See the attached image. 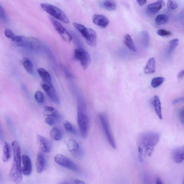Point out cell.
Listing matches in <instances>:
<instances>
[{
  "label": "cell",
  "instance_id": "f6af8a7d",
  "mask_svg": "<svg viewBox=\"0 0 184 184\" xmlns=\"http://www.w3.org/2000/svg\"><path fill=\"white\" fill-rule=\"evenodd\" d=\"M184 70L181 71L178 75V78L179 79H182L184 77Z\"/></svg>",
  "mask_w": 184,
  "mask_h": 184
},
{
  "label": "cell",
  "instance_id": "b9f144b4",
  "mask_svg": "<svg viewBox=\"0 0 184 184\" xmlns=\"http://www.w3.org/2000/svg\"><path fill=\"white\" fill-rule=\"evenodd\" d=\"M137 4L140 6H143L145 5L147 1V0H136Z\"/></svg>",
  "mask_w": 184,
  "mask_h": 184
},
{
  "label": "cell",
  "instance_id": "bcb514c9",
  "mask_svg": "<svg viewBox=\"0 0 184 184\" xmlns=\"http://www.w3.org/2000/svg\"><path fill=\"white\" fill-rule=\"evenodd\" d=\"M156 184H163V182L161 178L159 177H157L156 179Z\"/></svg>",
  "mask_w": 184,
  "mask_h": 184
},
{
  "label": "cell",
  "instance_id": "f35d334b",
  "mask_svg": "<svg viewBox=\"0 0 184 184\" xmlns=\"http://www.w3.org/2000/svg\"><path fill=\"white\" fill-rule=\"evenodd\" d=\"M4 33H5L6 37L8 38L11 39L15 36L12 31L9 29L6 30Z\"/></svg>",
  "mask_w": 184,
  "mask_h": 184
},
{
  "label": "cell",
  "instance_id": "ac0fdd59",
  "mask_svg": "<svg viewBox=\"0 0 184 184\" xmlns=\"http://www.w3.org/2000/svg\"><path fill=\"white\" fill-rule=\"evenodd\" d=\"M165 2L163 0H158L156 2L149 4L147 10L151 14H155L159 11L165 6Z\"/></svg>",
  "mask_w": 184,
  "mask_h": 184
},
{
  "label": "cell",
  "instance_id": "d4e9b609",
  "mask_svg": "<svg viewBox=\"0 0 184 184\" xmlns=\"http://www.w3.org/2000/svg\"><path fill=\"white\" fill-rule=\"evenodd\" d=\"M103 8L109 11H113L116 10L117 6L113 0H105L101 3Z\"/></svg>",
  "mask_w": 184,
  "mask_h": 184
},
{
  "label": "cell",
  "instance_id": "8fae6325",
  "mask_svg": "<svg viewBox=\"0 0 184 184\" xmlns=\"http://www.w3.org/2000/svg\"><path fill=\"white\" fill-rule=\"evenodd\" d=\"M37 141L39 147L42 152L49 153L52 148V142L48 139L40 135L37 136Z\"/></svg>",
  "mask_w": 184,
  "mask_h": 184
},
{
  "label": "cell",
  "instance_id": "7dc6e473",
  "mask_svg": "<svg viewBox=\"0 0 184 184\" xmlns=\"http://www.w3.org/2000/svg\"><path fill=\"white\" fill-rule=\"evenodd\" d=\"M1 173H0V181H1Z\"/></svg>",
  "mask_w": 184,
  "mask_h": 184
},
{
  "label": "cell",
  "instance_id": "8992f818",
  "mask_svg": "<svg viewBox=\"0 0 184 184\" xmlns=\"http://www.w3.org/2000/svg\"><path fill=\"white\" fill-rule=\"evenodd\" d=\"M57 164L65 168L74 172H79L80 168L77 164L70 158L61 154H57L54 157Z\"/></svg>",
  "mask_w": 184,
  "mask_h": 184
},
{
  "label": "cell",
  "instance_id": "4316f807",
  "mask_svg": "<svg viewBox=\"0 0 184 184\" xmlns=\"http://www.w3.org/2000/svg\"><path fill=\"white\" fill-rule=\"evenodd\" d=\"M124 42L125 45L130 50L134 52L136 51V46L134 41L129 34H126L124 36Z\"/></svg>",
  "mask_w": 184,
  "mask_h": 184
},
{
  "label": "cell",
  "instance_id": "6da1fadb",
  "mask_svg": "<svg viewBox=\"0 0 184 184\" xmlns=\"http://www.w3.org/2000/svg\"><path fill=\"white\" fill-rule=\"evenodd\" d=\"M160 134L155 132H147L141 133L137 140L139 161L142 162L146 157L153 153L155 146L160 139Z\"/></svg>",
  "mask_w": 184,
  "mask_h": 184
},
{
  "label": "cell",
  "instance_id": "ffe728a7",
  "mask_svg": "<svg viewBox=\"0 0 184 184\" xmlns=\"http://www.w3.org/2000/svg\"><path fill=\"white\" fill-rule=\"evenodd\" d=\"M156 69V63L154 58H152L148 61L145 67L144 72L145 74H150L155 72Z\"/></svg>",
  "mask_w": 184,
  "mask_h": 184
},
{
  "label": "cell",
  "instance_id": "d6986e66",
  "mask_svg": "<svg viewBox=\"0 0 184 184\" xmlns=\"http://www.w3.org/2000/svg\"><path fill=\"white\" fill-rule=\"evenodd\" d=\"M152 105L154 108L157 116L159 119L162 120L163 116L161 110V103L159 98L157 95H155L152 101Z\"/></svg>",
  "mask_w": 184,
  "mask_h": 184
},
{
  "label": "cell",
  "instance_id": "3957f363",
  "mask_svg": "<svg viewBox=\"0 0 184 184\" xmlns=\"http://www.w3.org/2000/svg\"><path fill=\"white\" fill-rule=\"evenodd\" d=\"M78 125L81 135L83 139L87 136L89 119L87 112L86 104L83 100L79 99L77 104Z\"/></svg>",
  "mask_w": 184,
  "mask_h": 184
},
{
  "label": "cell",
  "instance_id": "ee69618b",
  "mask_svg": "<svg viewBox=\"0 0 184 184\" xmlns=\"http://www.w3.org/2000/svg\"><path fill=\"white\" fill-rule=\"evenodd\" d=\"M4 139V136L2 128L0 125V140L3 141Z\"/></svg>",
  "mask_w": 184,
  "mask_h": 184
},
{
  "label": "cell",
  "instance_id": "e575fe53",
  "mask_svg": "<svg viewBox=\"0 0 184 184\" xmlns=\"http://www.w3.org/2000/svg\"><path fill=\"white\" fill-rule=\"evenodd\" d=\"M167 6V8L170 10H174L178 8V5L177 3L174 0H168Z\"/></svg>",
  "mask_w": 184,
  "mask_h": 184
},
{
  "label": "cell",
  "instance_id": "60d3db41",
  "mask_svg": "<svg viewBox=\"0 0 184 184\" xmlns=\"http://www.w3.org/2000/svg\"><path fill=\"white\" fill-rule=\"evenodd\" d=\"M0 17L2 19L6 18V13L5 10L0 5Z\"/></svg>",
  "mask_w": 184,
  "mask_h": 184
},
{
  "label": "cell",
  "instance_id": "e0dca14e",
  "mask_svg": "<svg viewBox=\"0 0 184 184\" xmlns=\"http://www.w3.org/2000/svg\"><path fill=\"white\" fill-rule=\"evenodd\" d=\"M46 165V161L44 155L42 153H39L36 162V167L37 173H41L43 172L45 170Z\"/></svg>",
  "mask_w": 184,
  "mask_h": 184
},
{
  "label": "cell",
  "instance_id": "7402d4cb",
  "mask_svg": "<svg viewBox=\"0 0 184 184\" xmlns=\"http://www.w3.org/2000/svg\"><path fill=\"white\" fill-rule=\"evenodd\" d=\"M50 136L53 140L59 141L61 140L63 137V133L59 128L54 127L51 130L50 132Z\"/></svg>",
  "mask_w": 184,
  "mask_h": 184
},
{
  "label": "cell",
  "instance_id": "d590c367",
  "mask_svg": "<svg viewBox=\"0 0 184 184\" xmlns=\"http://www.w3.org/2000/svg\"><path fill=\"white\" fill-rule=\"evenodd\" d=\"M157 34L160 36L162 37H169L172 35V32L170 31L163 29L158 30L157 31Z\"/></svg>",
  "mask_w": 184,
  "mask_h": 184
},
{
  "label": "cell",
  "instance_id": "603a6c76",
  "mask_svg": "<svg viewBox=\"0 0 184 184\" xmlns=\"http://www.w3.org/2000/svg\"><path fill=\"white\" fill-rule=\"evenodd\" d=\"M22 64L25 71L28 74H33V64L30 60L27 58H24L22 61Z\"/></svg>",
  "mask_w": 184,
  "mask_h": 184
},
{
  "label": "cell",
  "instance_id": "44dd1931",
  "mask_svg": "<svg viewBox=\"0 0 184 184\" xmlns=\"http://www.w3.org/2000/svg\"><path fill=\"white\" fill-rule=\"evenodd\" d=\"M43 113L45 116H51L57 119L59 116V112L57 110L51 106H45L43 109Z\"/></svg>",
  "mask_w": 184,
  "mask_h": 184
},
{
  "label": "cell",
  "instance_id": "836d02e7",
  "mask_svg": "<svg viewBox=\"0 0 184 184\" xmlns=\"http://www.w3.org/2000/svg\"><path fill=\"white\" fill-rule=\"evenodd\" d=\"M61 184H85V183L83 181L76 179H67L61 182Z\"/></svg>",
  "mask_w": 184,
  "mask_h": 184
},
{
  "label": "cell",
  "instance_id": "4fadbf2b",
  "mask_svg": "<svg viewBox=\"0 0 184 184\" xmlns=\"http://www.w3.org/2000/svg\"><path fill=\"white\" fill-rule=\"evenodd\" d=\"M21 160L23 164L22 167V172L25 176H29L32 171V163L30 157L27 155H24L21 157Z\"/></svg>",
  "mask_w": 184,
  "mask_h": 184
},
{
  "label": "cell",
  "instance_id": "2e32d148",
  "mask_svg": "<svg viewBox=\"0 0 184 184\" xmlns=\"http://www.w3.org/2000/svg\"><path fill=\"white\" fill-rule=\"evenodd\" d=\"M92 21L95 25L103 28L107 27L110 23L109 19L102 14H94L92 17Z\"/></svg>",
  "mask_w": 184,
  "mask_h": 184
},
{
  "label": "cell",
  "instance_id": "74e56055",
  "mask_svg": "<svg viewBox=\"0 0 184 184\" xmlns=\"http://www.w3.org/2000/svg\"><path fill=\"white\" fill-rule=\"evenodd\" d=\"M57 119L56 118L51 117V116H48L45 119V121L48 125L50 126H53L55 125Z\"/></svg>",
  "mask_w": 184,
  "mask_h": 184
},
{
  "label": "cell",
  "instance_id": "9c48e42d",
  "mask_svg": "<svg viewBox=\"0 0 184 184\" xmlns=\"http://www.w3.org/2000/svg\"><path fill=\"white\" fill-rule=\"evenodd\" d=\"M49 18L55 30L61 36L63 40L66 42H70L73 38L71 34L56 19L51 16H49Z\"/></svg>",
  "mask_w": 184,
  "mask_h": 184
},
{
  "label": "cell",
  "instance_id": "7c38bea8",
  "mask_svg": "<svg viewBox=\"0 0 184 184\" xmlns=\"http://www.w3.org/2000/svg\"><path fill=\"white\" fill-rule=\"evenodd\" d=\"M67 147L69 152L74 156H79L83 153L80 145L74 139H70L68 140L67 143Z\"/></svg>",
  "mask_w": 184,
  "mask_h": 184
},
{
  "label": "cell",
  "instance_id": "277c9868",
  "mask_svg": "<svg viewBox=\"0 0 184 184\" xmlns=\"http://www.w3.org/2000/svg\"><path fill=\"white\" fill-rule=\"evenodd\" d=\"M41 7L45 11L51 16V17L58 19L63 23L66 24L69 23V19L65 13L58 7L52 4L47 3H42L41 4Z\"/></svg>",
  "mask_w": 184,
  "mask_h": 184
},
{
  "label": "cell",
  "instance_id": "f1b7e54d",
  "mask_svg": "<svg viewBox=\"0 0 184 184\" xmlns=\"http://www.w3.org/2000/svg\"><path fill=\"white\" fill-rule=\"evenodd\" d=\"M169 21L168 16L165 14H160L157 16L155 19V22L156 24L161 25L165 24L167 23Z\"/></svg>",
  "mask_w": 184,
  "mask_h": 184
},
{
  "label": "cell",
  "instance_id": "30bf717a",
  "mask_svg": "<svg viewBox=\"0 0 184 184\" xmlns=\"http://www.w3.org/2000/svg\"><path fill=\"white\" fill-rule=\"evenodd\" d=\"M80 33L85 39L87 43L90 46L95 47L96 45L97 35L93 29L85 27Z\"/></svg>",
  "mask_w": 184,
  "mask_h": 184
},
{
  "label": "cell",
  "instance_id": "484cf974",
  "mask_svg": "<svg viewBox=\"0 0 184 184\" xmlns=\"http://www.w3.org/2000/svg\"><path fill=\"white\" fill-rule=\"evenodd\" d=\"M37 71L39 75L42 79L43 81L52 83V79L50 75L45 70L44 68H39L37 69Z\"/></svg>",
  "mask_w": 184,
  "mask_h": 184
},
{
  "label": "cell",
  "instance_id": "52a82bcc",
  "mask_svg": "<svg viewBox=\"0 0 184 184\" xmlns=\"http://www.w3.org/2000/svg\"><path fill=\"white\" fill-rule=\"evenodd\" d=\"M74 59L80 61L81 66L84 70L86 69L91 63L90 55L86 50L81 48L74 49Z\"/></svg>",
  "mask_w": 184,
  "mask_h": 184
},
{
  "label": "cell",
  "instance_id": "ba28073f",
  "mask_svg": "<svg viewBox=\"0 0 184 184\" xmlns=\"http://www.w3.org/2000/svg\"><path fill=\"white\" fill-rule=\"evenodd\" d=\"M41 86L46 95L53 103L57 104L60 103L59 95L51 82L42 81Z\"/></svg>",
  "mask_w": 184,
  "mask_h": 184
},
{
  "label": "cell",
  "instance_id": "7bdbcfd3",
  "mask_svg": "<svg viewBox=\"0 0 184 184\" xmlns=\"http://www.w3.org/2000/svg\"><path fill=\"white\" fill-rule=\"evenodd\" d=\"M184 101L183 98H179L176 99L173 101V104H177V103L183 101Z\"/></svg>",
  "mask_w": 184,
  "mask_h": 184
},
{
  "label": "cell",
  "instance_id": "1f68e13d",
  "mask_svg": "<svg viewBox=\"0 0 184 184\" xmlns=\"http://www.w3.org/2000/svg\"><path fill=\"white\" fill-rule=\"evenodd\" d=\"M64 127L65 129L68 132L71 133L73 134H77V130L73 126L72 124L68 121H66L64 123Z\"/></svg>",
  "mask_w": 184,
  "mask_h": 184
},
{
  "label": "cell",
  "instance_id": "7a4b0ae2",
  "mask_svg": "<svg viewBox=\"0 0 184 184\" xmlns=\"http://www.w3.org/2000/svg\"><path fill=\"white\" fill-rule=\"evenodd\" d=\"M12 147L13 152V160L9 176L10 180L15 183L19 184L22 180L21 158L20 145L17 141H14L12 142Z\"/></svg>",
  "mask_w": 184,
  "mask_h": 184
},
{
  "label": "cell",
  "instance_id": "cb8c5ba5",
  "mask_svg": "<svg viewBox=\"0 0 184 184\" xmlns=\"http://www.w3.org/2000/svg\"><path fill=\"white\" fill-rule=\"evenodd\" d=\"M11 156V152L9 145L7 142L4 143L3 149V155L2 160L4 162H7Z\"/></svg>",
  "mask_w": 184,
  "mask_h": 184
},
{
  "label": "cell",
  "instance_id": "f546056e",
  "mask_svg": "<svg viewBox=\"0 0 184 184\" xmlns=\"http://www.w3.org/2000/svg\"><path fill=\"white\" fill-rule=\"evenodd\" d=\"M179 40L177 39H175L171 40L170 42L168 50H167V54L169 55L172 54L174 51L175 49L178 44Z\"/></svg>",
  "mask_w": 184,
  "mask_h": 184
},
{
  "label": "cell",
  "instance_id": "4dcf8cb0",
  "mask_svg": "<svg viewBox=\"0 0 184 184\" xmlns=\"http://www.w3.org/2000/svg\"><path fill=\"white\" fill-rule=\"evenodd\" d=\"M165 81V79L163 77H157L152 79L151 82V85L152 88H156L162 84Z\"/></svg>",
  "mask_w": 184,
  "mask_h": 184
},
{
  "label": "cell",
  "instance_id": "5b68a950",
  "mask_svg": "<svg viewBox=\"0 0 184 184\" xmlns=\"http://www.w3.org/2000/svg\"><path fill=\"white\" fill-rule=\"evenodd\" d=\"M98 117L102 125L108 141L112 147L116 149V143L111 131L107 116L104 114L100 113L98 115Z\"/></svg>",
  "mask_w": 184,
  "mask_h": 184
},
{
  "label": "cell",
  "instance_id": "ab89813d",
  "mask_svg": "<svg viewBox=\"0 0 184 184\" xmlns=\"http://www.w3.org/2000/svg\"><path fill=\"white\" fill-rule=\"evenodd\" d=\"M178 115L179 119V120H180L181 123L183 125H184V109H181V110H179Z\"/></svg>",
  "mask_w": 184,
  "mask_h": 184
},
{
  "label": "cell",
  "instance_id": "d6a6232c",
  "mask_svg": "<svg viewBox=\"0 0 184 184\" xmlns=\"http://www.w3.org/2000/svg\"><path fill=\"white\" fill-rule=\"evenodd\" d=\"M34 98L39 104H43L45 102V97L44 94L39 91H37L35 92Z\"/></svg>",
  "mask_w": 184,
  "mask_h": 184
},
{
  "label": "cell",
  "instance_id": "83f0119b",
  "mask_svg": "<svg viewBox=\"0 0 184 184\" xmlns=\"http://www.w3.org/2000/svg\"><path fill=\"white\" fill-rule=\"evenodd\" d=\"M141 40L143 47L147 48L149 47L150 41L149 35L147 31H142L141 33Z\"/></svg>",
  "mask_w": 184,
  "mask_h": 184
},
{
  "label": "cell",
  "instance_id": "5bb4252c",
  "mask_svg": "<svg viewBox=\"0 0 184 184\" xmlns=\"http://www.w3.org/2000/svg\"><path fill=\"white\" fill-rule=\"evenodd\" d=\"M42 45L41 41L34 37H28L26 38V46L30 50L37 51L40 50Z\"/></svg>",
  "mask_w": 184,
  "mask_h": 184
},
{
  "label": "cell",
  "instance_id": "9a60e30c",
  "mask_svg": "<svg viewBox=\"0 0 184 184\" xmlns=\"http://www.w3.org/2000/svg\"><path fill=\"white\" fill-rule=\"evenodd\" d=\"M172 158L175 163L180 164L183 162L184 159V147L176 148L172 152Z\"/></svg>",
  "mask_w": 184,
  "mask_h": 184
},
{
  "label": "cell",
  "instance_id": "8d00e7d4",
  "mask_svg": "<svg viewBox=\"0 0 184 184\" xmlns=\"http://www.w3.org/2000/svg\"><path fill=\"white\" fill-rule=\"evenodd\" d=\"M26 38L23 36H15L12 39V41L16 43V45L22 42Z\"/></svg>",
  "mask_w": 184,
  "mask_h": 184
}]
</instances>
